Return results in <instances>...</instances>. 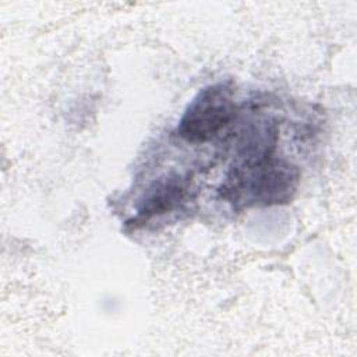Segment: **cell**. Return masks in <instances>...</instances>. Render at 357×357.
Instances as JSON below:
<instances>
[{"instance_id": "6da1fadb", "label": "cell", "mask_w": 357, "mask_h": 357, "mask_svg": "<svg viewBox=\"0 0 357 357\" xmlns=\"http://www.w3.org/2000/svg\"><path fill=\"white\" fill-rule=\"evenodd\" d=\"M300 181L298 169L269 155L238 159L220 187V195L233 206H271L287 204Z\"/></svg>"}, {"instance_id": "7a4b0ae2", "label": "cell", "mask_w": 357, "mask_h": 357, "mask_svg": "<svg viewBox=\"0 0 357 357\" xmlns=\"http://www.w3.org/2000/svg\"><path fill=\"white\" fill-rule=\"evenodd\" d=\"M234 116L233 91L225 84H213L201 89L190 102L177 132L188 142H206L215 138Z\"/></svg>"}, {"instance_id": "3957f363", "label": "cell", "mask_w": 357, "mask_h": 357, "mask_svg": "<svg viewBox=\"0 0 357 357\" xmlns=\"http://www.w3.org/2000/svg\"><path fill=\"white\" fill-rule=\"evenodd\" d=\"M187 190V181L178 174L160 177L145 191L137 208L135 218L128 223L132 226L144 225L155 216H162L176 209L184 201Z\"/></svg>"}]
</instances>
